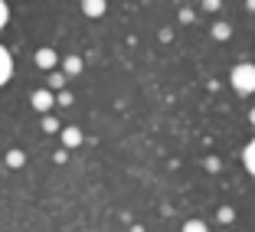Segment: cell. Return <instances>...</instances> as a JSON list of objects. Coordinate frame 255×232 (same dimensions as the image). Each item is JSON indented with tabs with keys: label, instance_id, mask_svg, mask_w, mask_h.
Returning a JSON list of instances; mask_svg holds the SVG:
<instances>
[{
	"label": "cell",
	"instance_id": "cell-1",
	"mask_svg": "<svg viewBox=\"0 0 255 232\" xmlns=\"http://www.w3.org/2000/svg\"><path fill=\"white\" fill-rule=\"evenodd\" d=\"M233 89L239 92V95H252L255 92V66L252 62H239V66L233 69Z\"/></svg>",
	"mask_w": 255,
	"mask_h": 232
},
{
	"label": "cell",
	"instance_id": "cell-2",
	"mask_svg": "<svg viewBox=\"0 0 255 232\" xmlns=\"http://www.w3.org/2000/svg\"><path fill=\"white\" fill-rule=\"evenodd\" d=\"M53 105H56V95L49 89H36L33 92V108H36V112H49Z\"/></svg>",
	"mask_w": 255,
	"mask_h": 232
},
{
	"label": "cell",
	"instance_id": "cell-3",
	"mask_svg": "<svg viewBox=\"0 0 255 232\" xmlns=\"http://www.w3.org/2000/svg\"><path fill=\"white\" fill-rule=\"evenodd\" d=\"M36 66L46 69V72H53V69L59 66V56H56V49H39V53H36Z\"/></svg>",
	"mask_w": 255,
	"mask_h": 232
},
{
	"label": "cell",
	"instance_id": "cell-4",
	"mask_svg": "<svg viewBox=\"0 0 255 232\" xmlns=\"http://www.w3.org/2000/svg\"><path fill=\"white\" fill-rule=\"evenodd\" d=\"M10 75H13V59H10V53L0 46V85L7 82Z\"/></svg>",
	"mask_w": 255,
	"mask_h": 232
},
{
	"label": "cell",
	"instance_id": "cell-5",
	"mask_svg": "<svg viewBox=\"0 0 255 232\" xmlns=\"http://www.w3.org/2000/svg\"><path fill=\"white\" fill-rule=\"evenodd\" d=\"M62 144H66V147H79V144H82V131H79V127H66V131H62Z\"/></svg>",
	"mask_w": 255,
	"mask_h": 232
},
{
	"label": "cell",
	"instance_id": "cell-6",
	"mask_svg": "<svg viewBox=\"0 0 255 232\" xmlns=\"http://www.w3.org/2000/svg\"><path fill=\"white\" fill-rule=\"evenodd\" d=\"M62 72L66 75H79L82 72V59H79V56H66V59H62Z\"/></svg>",
	"mask_w": 255,
	"mask_h": 232
},
{
	"label": "cell",
	"instance_id": "cell-7",
	"mask_svg": "<svg viewBox=\"0 0 255 232\" xmlns=\"http://www.w3.org/2000/svg\"><path fill=\"white\" fill-rule=\"evenodd\" d=\"M82 10L89 16H102L105 13V0H82Z\"/></svg>",
	"mask_w": 255,
	"mask_h": 232
},
{
	"label": "cell",
	"instance_id": "cell-8",
	"mask_svg": "<svg viewBox=\"0 0 255 232\" xmlns=\"http://www.w3.org/2000/svg\"><path fill=\"white\" fill-rule=\"evenodd\" d=\"M23 164H26V154H23V150H7V167L10 170H20Z\"/></svg>",
	"mask_w": 255,
	"mask_h": 232
},
{
	"label": "cell",
	"instance_id": "cell-9",
	"mask_svg": "<svg viewBox=\"0 0 255 232\" xmlns=\"http://www.w3.org/2000/svg\"><path fill=\"white\" fill-rule=\"evenodd\" d=\"M246 167H249V173L255 177V141L246 147Z\"/></svg>",
	"mask_w": 255,
	"mask_h": 232
},
{
	"label": "cell",
	"instance_id": "cell-10",
	"mask_svg": "<svg viewBox=\"0 0 255 232\" xmlns=\"http://www.w3.org/2000/svg\"><path fill=\"white\" fill-rule=\"evenodd\" d=\"M229 33H233V30H229V23H216V26H213V36H216V39H229Z\"/></svg>",
	"mask_w": 255,
	"mask_h": 232
},
{
	"label": "cell",
	"instance_id": "cell-11",
	"mask_svg": "<svg viewBox=\"0 0 255 232\" xmlns=\"http://www.w3.org/2000/svg\"><path fill=\"white\" fill-rule=\"evenodd\" d=\"M183 232H206V223H203V219H190V223L183 226Z\"/></svg>",
	"mask_w": 255,
	"mask_h": 232
},
{
	"label": "cell",
	"instance_id": "cell-12",
	"mask_svg": "<svg viewBox=\"0 0 255 232\" xmlns=\"http://www.w3.org/2000/svg\"><path fill=\"white\" fill-rule=\"evenodd\" d=\"M43 131H49V134L59 131V121H56V118H43Z\"/></svg>",
	"mask_w": 255,
	"mask_h": 232
},
{
	"label": "cell",
	"instance_id": "cell-13",
	"mask_svg": "<svg viewBox=\"0 0 255 232\" xmlns=\"http://www.w3.org/2000/svg\"><path fill=\"white\" fill-rule=\"evenodd\" d=\"M62 82H66V72H53L49 85H53V89H62Z\"/></svg>",
	"mask_w": 255,
	"mask_h": 232
},
{
	"label": "cell",
	"instance_id": "cell-14",
	"mask_svg": "<svg viewBox=\"0 0 255 232\" xmlns=\"http://www.w3.org/2000/svg\"><path fill=\"white\" fill-rule=\"evenodd\" d=\"M3 26H7V3L0 0V30H3Z\"/></svg>",
	"mask_w": 255,
	"mask_h": 232
},
{
	"label": "cell",
	"instance_id": "cell-15",
	"mask_svg": "<svg viewBox=\"0 0 255 232\" xmlns=\"http://www.w3.org/2000/svg\"><path fill=\"white\" fill-rule=\"evenodd\" d=\"M233 219V210H219V223H229Z\"/></svg>",
	"mask_w": 255,
	"mask_h": 232
},
{
	"label": "cell",
	"instance_id": "cell-16",
	"mask_svg": "<svg viewBox=\"0 0 255 232\" xmlns=\"http://www.w3.org/2000/svg\"><path fill=\"white\" fill-rule=\"evenodd\" d=\"M203 7L206 10H219V0H203Z\"/></svg>",
	"mask_w": 255,
	"mask_h": 232
},
{
	"label": "cell",
	"instance_id": "cell-17",
	"mask_svg": "<svg viewBox=\"0 0 255 232\" xmlns=\"http://www.w3.org/2000/svg\"><path fill=\"white\" fill-rule=\"evenodd\" d=\"M249 10H255V0H249Z\"/></svg>",
	"mask_w": 255,
	"mask_h": 232
},
{
	"label": "cell",
	"instance_id": "cell-18",
	"mask_svg": "<svg viewBox=\"0 0 255 232\" xmlns=\"http://www.w3.org/2000/svg\"><path fill=\"white\" fill-rule=\"evenodd\" d=\"M252 124H255V108H252Z\"/></svg>",
	"mask_w": 255,
	"mask_h": 232
}]
</instances>
